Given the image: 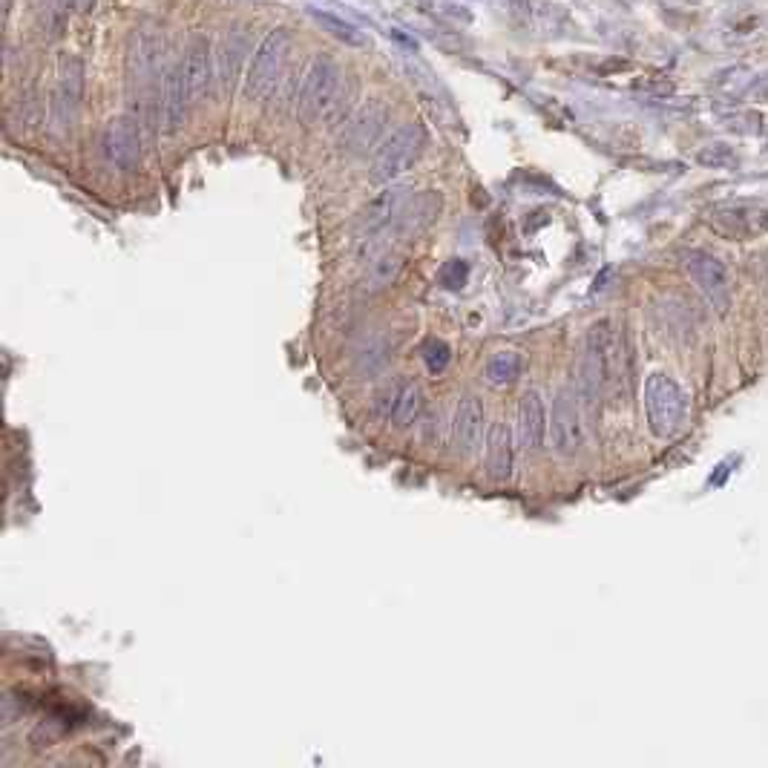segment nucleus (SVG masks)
<instances>
[{
  "mask_svg": "<svg viewBox=\"0 0 768 768\" xmlns=\"http://www.w3.org/2000/svg\"><path fill=\"white\" fill-rule=\"evenodd\" d=\"M354 87L357 84L343 75L337 61L328 55L314 58L300 84L297 116L303 124H343L351 116Z\"/></svg>",
  "mask_w": 768,
  "mask_h": 768,
  "instance_id": "nucleus-1",
  "label": "nucleus"
},
{
  "mask_svg": "<svg viewBox=\"0 0 768 768\" xmlns=\"http://www.w3.org/2000/svg\"><path fill=\"white\" fill-rule=\"evenodd\" d=\"M622 366V343L610 320H596L587 328L579 354V397L590 409L602 400L607 389L616 386Z\"/></svg>",
  "mask_w": 768,
  "mask_h": 768,
  "instance_id": "nucleus-2",
  "label": "nucleus"
},
{
  "mask_svg": "<svg viewBox=\"0 0 768 768\" xmlns=\"http://www.w3.org/2000/svg\"><path fill=\"white\" fill-rule=\"evenodd\" d=\"M688 415V397L671 374L653 372L645 380V418L656 438H674Z\"/></svg>",
  "mask_w": 768,
  "mask_h": 768,
  "instance_id": "nucleus-3",
  "label": "nucleus"
},
{
  "mask_svg": "<svg viewBox=\"0 0 768 768\" xmlns=\"http://www.w3.org/2000/svg\"><path fill=\"white\" fill-rule=\"evenodd\" d=\"M288 49H291V32L288 29H274L262 38V44L254 52L251 70H248V81H245V98L248 101H265V98L274 95L282 70H285Z\"/></svg>",
  "mask_w": 768,
  "mask_h": 768,
  "instance_id": "nucleus-4",
  "label": "nucleus"
},
{
  "mask_svg": "<svg viewBox=\"0 0 768 768\" xmlns=\"http://www.w3.org/2000/svg\"><path fill=\"white\" fill-rule=\"evenodd\" d=\"M423 144H426V133L420 124L397 127L395 133L380 144V150L374 156L372 173H369L374 185H392L397 176H403L412 164L418 162Z\"/></svg>",
  "mask_w": 768,
  "mask_h": 768,
  "instance_id": "nucleus-5",
  "label": "nucleus"
},
{
  "mask_svg": "<svg viewBox=\"0 0 768 768\" xmlns=\"http://www.w3.org/2000/svg\"><path fill=\"white\" fill-rule=\"evenodd\" d=\"M553 452L561 458H573L579 455L584 446V426L582 409H579V392L573 389H559L553 397V412H550V438Z\"/></svg>",
  "mask_w": 768,
  "mask_h": 768,
  "instance_id": "nucleus-6",
  "label": "nucleus"
},
{
  "mask_svg": "<svg viewBox=\"0 0 768 768\" xmlns=\"http://www.w3.org/2000/svg\"><path fill=\"white\" fill-rule=\"evenodd\" d=\"M682 265L688 271L691 282L702 291V297L711 303V308L717 314H725L731 308V282H728V271L717 256H711L708 251H685L682 254Z\"/></svg>",
  "mask_w": 768,
  "mask_h": 768,
  "instance_id": "nucleus-7",
  "label": "nucleus"
},
{
  "mask_svg": "<svg viewBox=\"0 0 768 768\" xmlns=\"http://www.w3.org/2000/svg\"><path fill=\"white\" fill-rule=\"evenodd\" d=\"M374 412L383 420L395 423V426H409V423L420 420L423 389L418 386V380H412L409 374H400L395 380H389L374 397Z\"/></svg>",
  "mask_w": 768,
  "mask_h": 768,
  "instance_id": "nucleus-8",
  "label": "nucleus"
},
{
  "mask_svg": "<svg viewBox=\"0 0 768 768\" xmlns=\"http://www.w3.org/2000/svg\"><path fill=\"white\" fill-rule=\"evenodd\" d=\"M386 124H389V107L374 98L340 124V147L349 153H366L383 139Z\"/></svg>",
  "mask_w": 768,
  "mask_h": 768,
  "instance_id": "nucleus-9",
  "label": "nucleus"
},
{
  "mask_svg": "<svg viewBox=\"0 0 768 768\" xmlns=\"http://www.w3.org/2000/svg\"><path fill=\"white\" fill-rule=\"evenodd\" d=\"M101 156L116 170H136L141 162V127L133 116L113 118L101 133Z\"/></svg>",
  "mask_w": 768,
  "mask_h": 768,
  "instance_id": "nucleus-10",
  "label": "nucleus"
},
{
  "mask_svg": "<svg viewBox=\"0 0 768 768\" xmlns=\"http://www.w3.org/2000/svg\"><path fill=\"white\" fill-rule=\"evenodd\" d=\"M190 93H187L185 84V72H182V64L179 67H170L164 72L162 81V93H159V104H156V121H159V130L164 136H176L187 121V107H190Z\"/></svg>",
  "mask_w": 768,
  "mask_h": 768,
  "instance_id": "nucleus-11",
  "label": "nucleus"
},
{
  "mask_svg": "<svg viewBox=\"0 0 768 768\" xmlns=\"http://www.w3.org/2000/svg\"><path fill=\"white\" fill-rule=\"evenodd\" d=\"M484 423H487V415H484V403L478 395H464L455 406V418L449 423L452 429V446L458 455H475L478 446L484 441Z\"/></svg>",
  "mask_w": 768,
  "mask_h": 768,
  "instance_id": "nucleus-12",
  "label": "nucleus"
},
{
  "mask_svg": "<svg viewBox=\"0 0 768 768\" xmlns=\"http://www.w3.org/2000/svg\"><path fill=\"white\" fill-rule=\"evenodd\" d=\"M81 98H84V67L78 58H64L55 93H52V121L58 127H70L78 116Z\"/></svg>",
  "mask_w": 768,
  "mask_h": 768,
  "instance_id": "nucleus-13",
  "label": "nucleus"
},
{
  "mask_svg": "<svg viewBox=\"0 0 768 768\" xmlns=\"http://www.w3.org/2000/svg\"><path fill=\"white\" fill-rule=\"evenodd\" d=\"M518 438L533 452H538L550 438V412L538 389H527L518 400Z\"/></svg>",
  "mask_w": 768,
  "mask_h": 768,
  "instance_id": "nucleus-14",
  "label": "nucleus"
},
{
  "mask_svg": "<svg viewBox=\"0 0 768 768\" xmlns=\"http://www.w3.org/2000/svg\"><path fill=\"white\" fill-rule=\"evenodd\" d=\"M487 472L495 481H512L515 472V435L507 420H492L487 429Z\"/></svg>",
  "mask_w": 768,
  "mask_h": 768,
  "instance_id": "nucleus-15",
  "label": "nucleus"
},
{
  "mask_svg": "<svg viewBox=\"0 0 768 768\" xmlns=\"http://www.w3.org/2000/svg\"><path fill=\"white\" fill-rule=\"evenodd\" d=\"M403 205H406V190H403V187H383L372 202L363 208V213H360V219H357V233H360L363 239H369L374 233L386 231V228L395 222V216L400 213Z\"/></svg>",
  "mask_w": 768,
  "mask_h": 768,
  "instance_id": "nucleus-16",
  "label": "nucleus"
},
{
  "mask_svg": "<svg viewBox=\"0 0 768 768\" xmlns=\"http://www.w3.org/2000/svg\"><path fill=\"white\" fill-rule=\"evenodd\" d=\"M182 72H185V84L187 93H190V101L199 104L210 90V81H213V55H210V41L205 35H196L190 41V47L185 52V61H182Z\"/></svg>",
  "mask_w": 768,
  "mask_h": 768,
  "instance_id": "nucleus-17",
  "label": "nucleus"
},
{
  "mask_svg": "<svg viewBox=\"0 0 768 768\" xmlns=\"http://www.w3.org/2000/svg\"><path fill=\"white\" fill-rule=\"evenodd\" d=\"M403 268H406V256L397 254L395 248L372 256L369 262H363V274H360V280H357V291H360L363 297L383 294L386 288H392V285L400 280Z\"/></svg>",
  "mask_w": 768,
  "mask_h": 768,
  "instance_id": "nucleus-18",
  "label": "nucleus"
},
{
  "mask_svg": "<svg viewBox=\"0 0 768 768\" xmlns=\"http://www.w3.org/2000/svg\"><path fill=\"white\" fill-rule=\"evenodd\" d=\"M159 61V38L150 32H136L133 44L127 49V78L136 84L141 78H150Z\"/></svg>",
  "mask_w": 768,
  "mask_h": 768,
  "instance_id": "nucleus-19",
  "label": "nucleus"
},
{
  "mask_svg": "<svg viewBox=\"0 0 768 768\" xmlns=\"http://www.w3.org/2000/svg\"><path fill=\"white\" fill-rule=\"evenodd\" d=\"M245 47H248V38L233 32V35H225L222 47L216 52V75H219V87L222 93H231L233 84H236V75H239V64H242V55H245Z\"/></svg>",
  "mask_w": 768,
  "mask_h": 768,
  "instance_id": "nucleus-20",
  "label": "nucleus"
},
{
  "mask_svg": "<svg viewBox=\"0 0 768 768\" xmlns=\"http://www.w3.org/2000/svg\"><path fill=\"white\" fill-rule=\"evenodd\" d=\"M308 15L317 21L320 29H326L328 35H334L340 44H346V47H369V35L366 32H360L357 26H351L349 21H343V18H337V15H331V12H323V9H308Z\"/></svg>",
  "mask_w": 768,
  "mask_h": 768,
  "instance_id": "nucleus-21",
  "label": "nucleus"
},
{
  "mask_svg": "<svg viewBox=\"0 0 768 768\" xmlns=\"http://www.w3.org/2000/svg\"><path fill=\"white\" fill-rule=\"evenodd\" d=\"M521 369H524V360L518 351H498L487 363V380L492 386H507L521 377Z\"/></svg>",
  "mask_w": 768,
  "mask_h": 768,
  "instance_id": "nucleus-22",
  "label": "nucleus"
},
{
  "mask_svg": "<svg viewBox=\"0 0 768 768\" xmlns=\"http://www.w3.org/2000/svg\"><path fill=\"white\" fill-rule=\"evenodd\" d=\"M449 346L441 343V340H429L426 343V349H423V360H426V366H429V372H443L446 366H449Z\"/></svg>",
  "mask_w": 768,
  "mask_h": 768,
  "instance_id": "nucleus-23",
  "label": "nucleus"
},
{
  "mask_svg": "<svg viewBox=\"0 0 768 768\" xmlns=\"http://www.w3.org/2000/svg\"><path fill=\"white\" fill-rule=\"evenodd\" d=\"M420 420H423V438L429 443H438V438H441V412H429Z\"/></svg>",
  "mask_w": 768,
  "mask_h": 768,
  "instance_id": "nucleus-24",
  "label": "nucleus"
},
{
  "mask_svg": "<svg viewBox=\"0 0 768 768\" xmlns=\"http://www.w3.org/2000/svg\"><path fill=\"white\" fill-rule=\"evenodd\" d=\"M72 6H75L78 12H90L95 6V0H72Z\"/></svg>",
  "mask_w": 768,
  "mask_h": 768,
  "instance_id": "nucleus-25",
  "label": "nucleus"
},
{
  "mask_svg": "<svg viewBox=\"0 0 768 768\" xmlns=\"http://www.w3.org/2000/svg\"><path fill=\"white\" fill-rule=\"evenodd\" d=\"M9 9H12V0H3V12L9 15Z\"/></svg>",
  "mask_w": 768,
  "mask_h": 768,
  "instance_id": "nucleus-26",
  "label": "nucleus"
}]
</instances>
